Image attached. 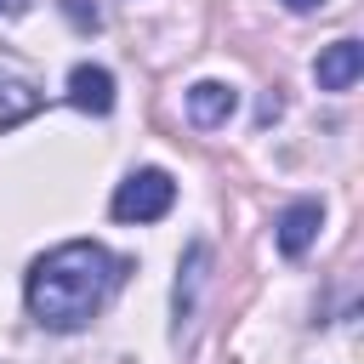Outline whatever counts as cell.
<instances>
[{"mask_svg": "<svg viewBox=\"0 0 364 364\" xmlns=\"http://www.w3.org/2000/svg\"><path fill=\"white\" fill-rule=\"evenodd\" d=\"M233 108H239V91H233L228 80H193V85H188V119H193L199 131L228 125Z\"/></svg>", "mask_w": 364, "mask_h": 364, "instance_id": "277c9868", "label": "cell"}, {"mask_svg": "<svg viewBox=\"0 0 364 364\" xmlns=\"http://www.w3.org/2000/svg\"><path fill=\"white\" fill-rule=\"evenodd\" d=\"M205 267H210V245H205V239H193V245H188V256H182V267H176V296H171V307H176V336H182V324H188V318H193V307H199Z\"/></svg>", "mask_w": 364, "mask_h": 364, "instance_id": "52a82bcc", "label": "cell"}, {"mask_svg": "<svg viewBox=\"0 0 364 364\" xmlns=\"http://www.w3.org/2000/svg\"><path fill=\"white\" fill-rule=\"evenodd\" d=\"M114 284H119V262H114L97 239H68V245L46 250V256L28 267L23 301H28L34 324L68 336V330H85V324L102 313V301H108Z\"/></svg>", "mask_w": 364, "mask_h": 364, "instance_id": "6da1fadb", "label": "cell"}, {"mask_svg": "<svg viewBox=\"0 0 364 364\" xmlns=\"http://www.w3.org/2000/svg\"><path fill=\"white\" fill-rule=\"evenodd\" d=\"M176 205V182H171V171H159V165H142V171H131L119 188H114V222H159L165 210Z\"/></svg>", "mask_w": 364, "mask_h": 364, "instance_id": "7a4b0ae2", "label": "cell"}, {"mask_svg": "<svg viewBox=\"0 0 364 364\" xmlns=\"http://www.w3.org/2000/svg\"><path fill=\"white\" fill-rule=\"evenodd\" d=\"M358 74H364V46H358V40H336V46H324V51L313 57L318 91H353Z\"/></svg>", "mask_w": 364, "mask_h": 364, "instance_id": "3957f363", "label": "cell"}, {"mask_svg": "<svg viewBox=\"0 0 364 364\" xmlns=\"http://www.w3.org/2000/svg\"><path fill=\"white\" fill-rule=\"evenodd\" d=\"M279 6H284V11H318L324 0H279Z\"/></svg>", "mask_w": 364, "mask_h": 364, "instance_id": "8fae6325", "label": "cell"}, {"mask_svg": "<svg viewBox=\"0 0 364 364\" xmlns=\"http://www.w3.org/2000/svg\"><path fill=\"white\" fill-rule=\"evenodd\" d=\"M273 228H279L273 239H279L284 256H307V245H313L318 228H324V205H318V199H296V205H284V216H279Z\"/></svg>", "mask_w": 364, "mask_h": 364, "instance_id": "5b68a950", "label": "cell"}, {"mask_svg": "<svg viewBox=\"0 0 364 364\" xmlns=\"http://www.w3.org/2000/svg\"><path fill=\"white\" fill-rule=\"evenodd\" d=\"M63 11H68V17H74V23H80V28H97V11H85V6H80V0H63Z\"/></svg>", "mask_w": 364, "mask_h": 364, "instance_id": "9c48e42d", "label": "cell"}, {"mask_svg": "<svg viewBox=\"0 0 364 364\" xmlns=\"http://www.w3.org/2000/svg\"><path fill=\"white\" fill-rule=\"evenodd\" d=\"M34 108H40V91H34V80H23V74H6V68H0V131L23 125Z\"/></svg>", "mask_w": 364, "mask_h": 364, "instance_id": "ba28073f", "label": "cell"}, {"mask_svg": "<svg viewBox=\"0 0 364 364\" xmlns=\"http://www.w3.org/2000/svg\"><path fill=\"white\" fill-rule=\"evenodd\" d=\"M256 119L267 125V119H279V97H262V108H256Z\"/></svg>", "mask_w": 364, "mask_h": 364, "instance_id": "30bf717a", "label": "cell"}, {"mask_svg": "<svg viewBox=\"0 0 364 364\" xmlns=\"http://www.w3.org/2000/svg\"><path fill=\"white\" fill-rule=\"evenodd\" d=\"M68 102L80 114H108L114 108V74L97 63H74L68 68Z\"/></svg>", "mask_w": 364, "mask_h": 364, "instance_id": "8992f818", "label": "cell"}, {"mask_svg": "<svg viewBox=\"0 0 364 364\" xmlns=\"http://www.w3.org/2000/svg\"><path fill=\"white\" fill-rule=\"evenodd\" d=\"M0 6H6V0H0Z\"/></svg>", "mask_w": 364, "mask_h": 364, "instance_id": "7c38bea8", "label": "cell"}]
</instances>
